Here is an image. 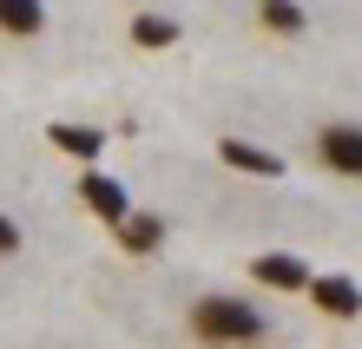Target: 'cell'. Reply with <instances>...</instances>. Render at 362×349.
Masks as SVG:
<instances>
[{
	"instance_id": "obj_1",
	"label": "cell",
	"mask_w": 362,
	"mask_h": 349,
	"mask_svg": "<svg viewBox=\"0 0 362 349\" xmlns=\"http://www.w3.org/2000/svg\"><path fill=\"white\" fill-rule=\"evenodd\" d=\"M191 336L204 349H264L270 343V316H264V303H250V297L211 290V297L191 303Z\"/></svg>"
},
{
	"instance_id": "obj_2",
	"label": "cell",
	"mask_w": 362,
	"mask_h": 349,
	"mask_svg": "<svg viewBox=\"0 0 362 349\" xmlns=\"http://www.w3.org/2000/svg\"><path fill=\"white\" fill-rule=\"evenodd\" d=\"M316 159H323L336 178H362V125L356 119H329L316 132Z\"/></svg>"
},
{
	"instance_id": "obj_3",
	"label": "cell",
	"mask_w": 362,
	"mask_h": 349,
	"mask_svg": "<svg viewBox=\"0 0 362 349\" xmlns=\"http://www.w3.org/2000/svg\"><path fill=\"white\" fill-rule=\"evenodd\" d=\"M323 316H336V323H356L362 316V283L356 277H343V270H310V290H303Z\"/></svg>"
},
{
	"instance_id": "obj_4",
	"label": "cell",
	"mask_w": 362,
	"mask_h": 349,
	"mask_svg": "<svg viewBox=\"0 0 362 349\" xmlns=\"http://www.w3.org/2000/svg\"><path fill=\"white\" fill-rule=\"evenodd\" d=\"M79 205H86L99 224H125V217H132V198H125V185L112 178V171H79Z\"/></svg>"
},
{
	"instance_id": "obj_5",
	"label": "cell",
	"mask_w": 362,
	"mask_h": 349,
	"mask_svg": "<svg viewBox=\"0 0 362 349\" xmlns=\"http://www.w3.org/2000/svg\"><path fill=\"white\" fill-rule=\"evenodd\" d=\"M250 283H264L276 297H303L310 290V264L290 257V251H264V257H250Z\"/></svg>"
},
{
	"instance_id": "obj_6",
	"label": "cell",
	"mask_w": 362,
	"mask_h": 349,
	"mask_svg": "<svg viewBox=\"0 0 362 349\" xmlns=\"http://www.w3.org/2000/svg\"><path fill=\"white\" fill-rule=\"evenodd\" d=\"M47 139H53V151H66V159H79L86 171H99V159H105V125L53 119V125H47Z\"/></svg>"
},
{
	"instance_id": "obj_7",
	"label": "cell",
	"mask_w": 362,
	"mask_h": 349,
	"mask_svg": "<svg viewBox=\"0 0 362 349\" xmlns=\"http://www.w3.org/2000/svg\"><path fill=\"white\" fill-rule=\"evenodd\" d=\"M218 159L230 171H250V178H284V159L270 145H250V139H218Z\"/></svg>"
},
{
	"instance_id": "obj_8",
	"label": "cell",
	"mask_w": 362,
	"mask_h": 349,
	"mask_svg": "<svg viewBox=\"0 0 362 349\" xmlns=\"http://www.w3.org/2000/svg\"><path fill=\"white\" fill-rule=\"evenodd\" d=\"M112 237H119V251H125V257H152V251L165 244V217H158V211H132Z\"/></svg>"
},
{
	"instance_id": "obj_9",
	"label": "cell",
	"mask_w": 362,
	"mask_h": 349,
	"mask_svg": "<svg viewBox=\"0 0 362 349\" xmlns=\"http://www.w3.org/2000/svg\"><path fill=\"white\" fill-rule=\"evenodd\" d=\"M0 33H7V40L47 33V0H0Z\"/></svg>"
},
{
	"instance_id": "obj_10",
	"label": "cell",
	"mask_w": 362,
	"mask_h": 349,
	"mask_svg": "<svg viewBox=\"0 0 362 349\" xmlns=\"http://www.w3.org/2000/svg\"><path fill=\"white\" fill-rule=\"evenodd\" d=\"M257 27L276 33V40H296V33H310V7H296V0H264V7H257Z\"/></svg>"
},
{
	"instance_id": "obj_11",
	"label": "cell",
	"mask_w": 362,
	"mask_h": 349,
	"mask_svg": "<svg viewBox=\"0 0 362 349\" xmlns=\"http://www.w3.org/2000/svg\"><path fill=\"white\" fill-rule=\"evenodd\" d=\"M132 40H139V47H178V20L139 7V13H132Z\"/></svg>"
},
{
	"instance_id": "obj_12",
	"label": "cell",
	"mask_w": 362,
	"mask_h": 349,
	"mask_svg": "<svg viewBox=\"0 0 362 349\" xmlns=\"http://www.w3.org/2000/svg\"><path fill=\"white\" fill-rule=\"evenodd\" d=\"M13 251H20V224H13L7 211H0V257H13Z\"/></svg>"
}]
</instances>
